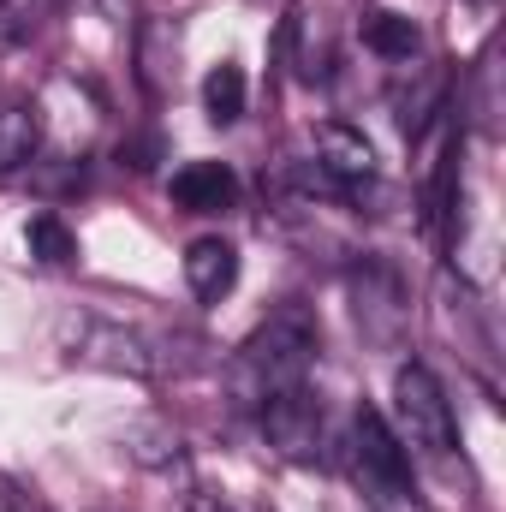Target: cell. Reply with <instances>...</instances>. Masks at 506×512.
<instances>
[{
	"instance_id": "6da1fadb",
	"label": "cell",
	"mask_w": 506,
	"mask_h": 512,
	"mask_svg": "<svg viewBox=\"0 0 506 512\" xmlns=\"http://www.w3.org/2000/svg\"><path fill=\"white\" fill-rule=\"evenodd\" d=\"M316 352H322V328H316V316H310L298 298L280 304L251 340L239 346V358H233V370H227L233 399L256 411V405H268L274 393L304 387L310 382V370H316Z\"/></svg>"
},
{
	"instance_id": "7a4b0ae2",
	"label": "cell",
	"mask_w": 506,
	"mask_h": 512,
	"mask_svg": "<svg viewBox=\"0 0 506 512\" xmlns=\"http://www.w3.org/2000/svg\"><path fill=\"white\" fill-rule=\"evenodd\" d=\"M352 465H358V483L376 495L381 507H417L411 447L399 441V429L381 417L376 405L352 411Z\"/></svg>"
},
{
	"instance_id": "3957f363",
	"label": "cell",
	"mask_w": 506,
	"mask_h": 512,
	"mask_svg": "<svg viewBox=\"0 0 506 512\" xmlns=\"http://www.w3.org/2000/svg\"><path fill=\"white\" fill-rule=\"evenodd\" d=\"M393 429H399L405 447H423V453H453L459 447L453 399H447V387L429 364H399L393 370Z\"/></svg>"
},
{
	"instance_id": "277c9868",
	"label": "cell",
	"mask_w": 506,
	"mask_h": 512,
	"mask_svg": "<svg viewBox=\"0 0 506 512\" xmlns=\"http://www.w3.org/2000/svg\"><path fill=\"white\" fill-rule=\"evenodd\" d=\"M262 411V435L280 459L292 465H322L328 459V417H322V399L310 393V382L292 387V393H274Z\"/></svg>"
},
{
	"instance_id": "5b68a950",
	"label": "cell",
	"mask_w": 506,
	"mask_h": 512,
	"mask_svg": "<svg viewBox=\"0 0 506 512\" xmlns=\"http://www.w3.org/2000/svg\"><path fill=\"white\" fill-rule=\"evenodd\" d=\"M310 149H316V167H322L340 191H358V185H370V173H376L370 137L352 131L346 120H322V126L310 131Z\"/></svg>"
},
{
	"instance_id": "8992f818",
	"label": "cell",
	"mask_w": 506,
	"mask_h": 512,
	"mask_svg": "<svg viewBox=\"0 0 506 512\" xmlns=\"http://www.w3.org/2000/svg\"><path fill=\"white\" fill-rule=\"evenodd\" d=\"M167 197L173 209L185 215H227L239 203V173L227 161H185L173 179H167Z\"/></svg>"
},
{
	"instance_id": "52a82bcc",
	"label": "cell",
	"mask_w": 506,
	"mask_h": 512,
	"mask_svg": "<svg viewBox=\"0 0 506 512\" xmlns=\"http://www.w3.org/2000/svg\"><path fill=\"white\" fill-rule=\"evenodd\" d=\"M352 298H358V322H364V334L381 340V346H393L399 328H405V286H399V274H393V268H376V262H364V274L352 280Z\"/></svg>"
},
{
	"instance_id": "ba28073f",
	"label": "cell",
	"mask_w": 506,
	"mask_h": 512,
	"mask_svg": "<svg viewBox=\"0 0 506 512\" xmlns=\"http://www.w3.org/2000/svg\"><path fill=\"white\" fill-rule=\"evenodd\" d=\"M185 286H191V298L221 304L239 286V251H233V239H221V233L191 239L185 245Z\"/></svg>"
},
{
	"instance_id": "9c48e42d",
	"label": "cell",
	"mask_w": 506,
	"mask_h": 512,
	"mask_svg": "<svg viewBox=\"0 0 506 512\" xmlns=\"http://www.w3.org/2000/svg\"><path fill=\"white\" fill-rule=\"evenodd\" d=\"M78 358L102 364V370H131V376L155 370V358L143 352V340L126 334V328H108V322H78Z\"/></svg>"
},
{
	"instance_id": "30bf717a",
	"label": "cell",
	"mask_w": 506,
	"mask_h": 512,
	"mask_svg": "<svg viewBox=\"0 0 506 512\" xmlns=\"http://www.w3.org/2000/svg\"><path fill=\"white\" fill-rule=\"evenodd\" d=\"M358 36H364V48H370L376 60H411V54L423 48V30H417V18H405V12H393V6L364 12Z\"/></svg>"
},
{
	"instance_id": "8fae6325",
	"label": "cell",
	"mask_w": 506,
	"mask_h": 512,
	"mask_svg": "<svg viewBox=\"0 0 506 512\" xmlns=\"http://www.w3.org/2000/svg\"><path fill=\"white\" fill-rule=\"evenodd\" d=\"M245 102H251L245 66H239V60L209 66V78H203V114H209V126H233V120H245Z\"/></svg>"
},
{
	"instance_id": "7c38bea8",
	"label": "cell",
	"mask_w": 506,
	"mask_h": 512,
	"mask_svg": "<svg viewBox=\"0 0 506 512\" xmlns=\"http://www.w3.org/2000/svg\"><path fill=\"white\" fill-rule=\"evenodd\" d=\"M36 143H42L36 108H30V102H0V173L24 167V161L36 155Z\"/></svg>"
},
{
	"instance_id": "4fadbf2b",
	"label": "cell",
	"mask_w": 506,
	"mask_h": 512,
	"mask_svg": "<svg viewBox=\"0 0 506 512\" xmlns=\"http://www.w3.org/2000/svg\"><path fill=\"white\" fill-rule=\"evenodd\" d=\"M24 251H30V262H42V268H66L78 256V233L54 209H42V215L24 221Z\"/></svg>"
},
{
	"instance_id": "5bb4252c",
	"label": "cell",
	"mask_w": 506,
	"mask_h": 512,
	"mask_svg": "<svg viewBox=\"0 0 506 512\" xmlns=\"http://www.w3.org/2000/svg\"><path fill=\"white\" fill-rule=\"evenodd\" d=\"M0 512H42L36 501H24L18 489H0Z\"/></svg>"
}]
</instances>
